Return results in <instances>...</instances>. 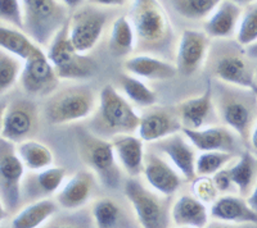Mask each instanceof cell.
Instances as JSON below:
<instances>
[{"label":"cell","mask_w":257,"mask_h":228,"mask_svg":"<svg viewBox=\"0 0 257 228\" xmlns=\"http://www.w3.org/2000/svg\"><path fill=\"white\" fill-rule=\"evenodd\" d=\"M17 152L20 158L24 162L25 167L34 172L52 167L53 162H54L52 150L47 145L39 142L34 138L18 144Z\"/></svg>","instance_id":"4dcf8cb0"},{"label":"cell","mask_w":257,"mask_h":228,"mask_svg":"<svg viewBox=\"0 0 257 228\" xmlns=\"http://www.w3.org/2000/svg\"><path fill=\"white\" fill-rule=\"evenodd\" d=\"M61 80H85L98 70L96 62L88 54H81L73 46L68 35V22L52 40L47 53Z\"/></svg>","instance_id":"ba28073f"},{"label":"cell","mask_w":257,"mask_h":228,"mask_svg":"<svg viewBox=\"0 0 257 228\" xmlns=\"http://www.w3.org/2000/svg\"><path fill=\"white\" fill-rule=\"evenodd\" d=\"M144 177L151 188L162 196H171L180 188L181 180L175 167H171L157 154L147 152L144 156Z\"/></svg>","instance_id":"44dd1931"},{"label":"cell","mask_w":257,"mask_h":228,"mask_svg":"<svg viewBox=\"0 0 257 228\" xmlns=\"http://www.w3.org/2000/svg\"><path fill=\"white\" fill-rule=\"evenodd\" d=\"M155 148L166 155L171 164L185 180L193 181L196 178V148L184 134L176 132L171 136L155 141Z\"/></svg>","instance_id":"ac0fdd59"},{"label":"cell","mask_w":257,"mask_h":228,"mask_svg":"<svg viewBox=\"0 0 257 228\" xmlns=\"http://www.w3.org/2000/svg\"><path fill=\"white\" fill-rule=\"evenodd\" d=\"M0 20L2 24L25 31L22 0H0Z\"/></svg>","instance_id":"74e56055"},{"label":"cell","mask_w":257,"mask_h":228,"mask_svg":"<svg viewBox=\"0 0 257 228\" xmlns=\"http://www.w3.org/2000/svg\"><path fill=\"white\" fill-rule=\"evenodd\" d=\"M220 3L221 0H170L174 10L189 20H205Z\"/></svg>","instance_id":"836d02e7"},{"label":"cell","mask_w":257,"mask_h":228,"mask_svg":"<svg viewBox=\"0 0 257 228\" xmlns=\"http://www.w3.org/2000/svg\"><path fill=\"white\" fill-rule=\"evenodd\" d=\"M243 6L233 0H221L212 13L206 18L203 31L211 38H231L237 36L242 18Z\"/></svg>","instance_id":"ffe728a7"},{"label":"cell","mask_w":257,"mask_h":228,"mask_svg":"<svg viewBox=\"0 0 257 228\" xmlns=\"http://www.w3.org/2000/svg\"><path fill=\"white\" fill-rule=\"evenodd\" d=\"M128 18L134 28L138 53L173 58L175 31L169 14L158 0H133Z\"/></svg>","instance_id":"6da1fadb"},{"label":"cell","mask_w":257,"mask_h":228,"mask_svg":"<svg viewBox=\"0 0 257 228\" xmlns=\"http://www.w3.org/2000/svg\"><path fill=\"white\" fill-rule=\"evenodd\" d=\"M239 155L226 152H202L197 156V176H213L222 168L228 167Z\"/></svg>","instance_id":"e575fe53"},{"label":"cell","mask_w":257,"mask_h":228,"mask_svg":"<svg viewBox=\"0 0 257 228\" xmlns=\"http://www.w3.org/2000/svg\"><path fill=\"white\" fill-rule=\"evenodd\" d=\"M94 90L86 85H73L53 92L44 106L50 124H67L93 116L98 106Z\"/></svg>","instance_id":"8992f818"},{"label":"cell","mask_w":257,"mask_h":228,"mask_svg":"<svg viewBox=\"0 0 257 228\" xmlns=\"http://www.w3.org/2000/svg\"><path fill=\"white\" fill-rule=\"evenodd\" d=\"M210 213L213 220L222 222L257 224V212L242 196L225 195L217 198L216 202L211 204Z\"/></svg>","instance_id":"603a6c76"},{"label":"cell","mask_w":257,"mask_h":228,"mask_svg":"<svg viewBox=\"0 0 257 228\" xmlns=\"http://www.w3.org/2000/svg\"><path fill=\"white\" fill-rule=\"evenodd\" d=\"M98 96V106L89 124L93 134L108 140L118 134H134L138 131L141 116L113 86H104Z\"/></svg>","instance_id":"277c9868"},{"label":"cell","mask_w":257,"mask_h":228,"mask_svg":"<svg viewBox=\"0 0 257 228\" xmlns=\"http://www.w3.org/2000/svg\"><path fill=\"white\" fill-rule=\"evenodd\" d=\"M171 220L178 227H205L208 222V210L205 202L196 196L181 195L171 206Z\"/></svg>","instance_id":"d4e9b609"},{"label":"cell","mask_w":257,"mask_h":228,"mask_svg":"<svg viewBox=\"0 0 257 228\" xmlns=\"http://www.w3.org/2000/svg\"><path fill=\"white\" fill-rule=\"evenodd\" d=\"M211 38L203 31L184 30L176 48V67L183 76H193L207 62Z\"/></svg>","instance_id":"5bb4252c"},{"label":"cell","mask_w":257,"mask_h":228,"mask_svg":"<svg viewBox=\"0 0 257 228\" xmlns=\"http://www.w3.org/2000/svg\"><path fill=\"white\" fill-rule=\"evenodd\" d=\"M247 54L245 46L231 38H220L211 44L207 70L215 80L230 85L251 88L257 92V63Z\"/></svg>","instance_id":"3957f363"},{"label":"cell","mask_w":257,"mask_h":228,"mask_svg":"<svg viewBox=\"0 0 257 228\" xmlns=\"http://www.w3.org/2000/svg\"><path fill=\"white\" fill-rule=\"evenodd\" d=\"M0 46L25 62L40 45L36 44L24 30L2 24H0Z\"/></svg>","instance_id":"f546056e"},{"label":"cell","mask_w":257,"mask_h":228,"mask_svg":"<svg viewBox=\"0 0 257 228\" xmlns=\"http://www.w3.org/2000/svg\"><path fill=\"white\" fill-rule=\"evenodd\" d=\"M212 96L220 122L237 132L243 142L249 144L257 122L256 91L215 80Z\"/></svg>","instance_id":"7a4b0ae2"},{"label":"cell","mask_w":257,"mask_h":228,"mask_svg":"<svg viewBox=\"0 0 257 228\" xmlns=\"http://www.w3.org/2000/svg\"><path fill=\"white\" fill-rule=\"evenodd\" d=\"M20 59L4 49L0 52V94L2 95L11 90L21 77L24 66L21 64Z\"/></svg>","instance_id":"d590c367"},{"label":"cell","mask_w":257,"mask_h":228,"mask_svg":"<svg viewBox=\"0 0 257 228\" xmlns=\"http://www.w3.org/2000/svg\"><path fill=\"white\" fill-rule=\"evenodd\" d=\"M120 84L127 99L138 106L148 108L157 104V96L141 80L128 74H121Z\"/></svg>","instance_id":"d6a6232c"},{"label":"cell","mask_w":257,"mask_h":228,"mask_svg":"<svg viewBox=\"0 0 257 228\" xmlns=\"http://www.w3.org/2000/svg\"><path fill=\"white\" fill-rule=\"evenodd\" d=\"M76 142L80 158L94 172L100 184L116 190L121 184V168L117 164L112 141L86 130H79Z\"/></svg>","instance_id":"5b68a950"},{"label":"cell","mask_w":257,"mask_h":228,"mask_svg":"<svg viewBox=\"0 0 257 228\" xmlns=\"http://www.w3.org/2000/svg\"><path fill=\"white\" fill-rule=\"evenodd\" d=\"M38 130L39 110L34 102L18 99L3 109L2 138L20 144L35 138Z\"/></svg>","instance_id":"7c38bea8"},{"label":"cell","mask_w":257,"mask_h":228,"mask_svg":"<svg viewBox=\"0 0 257 228\" xmlns=\"http://www.w3.org/2000/svg\"><path fill=\"white\" fill-rule=\"evenodd\" d=\"M125 195L142 227L162 228L169 226L171 216H169L164 199L144 188L135 177L126 181Z\"/></svg>","instance_id":"8fae6325"},{"label":"cell","mask_w":257,"mask_h":228,"mask_svg":"<svg viewBox=\"0 0 257 228\" xmlns=\"http://www.w3.org/2000/svg\"><path fill=\"white\" fill-rule=\"evenodd\" d=\"M25 164L12 141L0 138V198L3 218L15 213L22 202Z\"/></svg>","instance_id":"9c48e42d"},{"label":"cell","mask_w":257,"mask_h":228,"mask_svg":"<svg viewBox=\"0 0 257 228\" xmlns=\"http://www.w3.org/2000/svg\"><path fill=\"white\" fill-rule=\"evenodd\" d=\"M103 6L88 3L75 9L68 20V35L81 54H89L104 32L108 13Z\"/></svg>","instance_id":"30bf717a"},{"label":"cell","mask_w":257,"mask_h":228,"mask_svg":"<svg viewBox=\"0 0 257 228\" xmlns=\"http://www.w3.org/2000/svg\"><path fill=\"white\" fill-rule=\"evenodd\" d=\"M228 170L238 195L247 199L257 186V155L252 150H244L229 164Z\"/></svg>","instance_id":"484cf974"},{"label":"cell","mask_w":257,"mask_h":228,"mask_svg":"<svg viewBox=\"0 0 257 228\" xmlns=\"http://www.w3.org/2000/svg\"><path fill=\"white\" fill-rule=\"evenodd\" d=\"M249 146H251V150L257 155V122L256 126H254L253 131H252L251 138H249Z\"/></svg>","instance_id":"7bdbcfd3"},{"label":"cell","mask_w":257,"mask_h":228,"mask_svg":"<svg viewBox=\"0 0 257 228\" xmlns=\"http://www.w3.org/2000/svg\"><path fill=\"white\" fill-rule=\"evenodd\" d=\"M88 3L99 6H123L128 0H86Z\"/></svg>","instance_id":"60d3db41"},{"label":"cell","mask_w":257,"mask_h":228,"mask_svg":"<svg viewBox=\"0 0 257 228\" xmlns=\"http://www.w3.org/2000/svg\"><path fill=\"white\" fill-rule=\"evenodd\" d=\"M137 40L128 16H120L114 20L109 35L108 48L113 56H126L135 50Z\"/></svg>","instance_id":"f1b7e54d"},{"label":"cell","mask_w":257,"mask_h":228,"mask_svg":"<svg viewBox=\"0 0 257 228\" xmlns=\"http://www.w3.org/2000/svg\"><path fill=\"white\" fill-rule=\"evenodd\" d=\"M66 178V170L63 167H48L36 170L25 180V195L31 196V200H40L61 190L62 184Z\"/></svg>","instance_id":"4316f807"},{"label":"cell","mask_w":257,"mask_h":228,"mask_svg":"<svg viewBox=\"0 0 257 228\" xmlns=\"http://www.w3.org/2000/svg\"><path fill=\"white\" fill-rule=\"evenodd\" d=\"M247 202H248V204L251 205V208H253L254 210L257 212V186L254 188L253 192L251 194V196L247 198Z\"/></svg>","instance_id":"f6af8a7d"},{"label":"cell","mask_w":257,"mask_h":228,"mask_svg":"<svg viewBox=\"0 0 257 228\" xmlns=\"http://www.w3.org/2000/svg\"><path fill=\"white\" fill-rule=\"evenodd\" d=\"M235 38L243 46H248L257 40V2L243 6L239 28Z\"/></svg>","instance_id":"8d00e7d4"},{"label":"cell","mask_w":257,"mask_h":228,"mask_svg":"<svg viewBox=\"0 0 257 228\" xmlns=\"http://www.w3.org/2000/svg\"><path fill=\"white\" fill-rule=\"evenodd\" d=\"M123 68L128 74L143 77L152 81H165L171 80L179 74L178 67L170 62L149 54H139L126 59Z\"/></svg>","instance_id":"cb8c5ba5"},{"label":"cell","mask_w":257,"mask_h":228,"mask_svg":"<svg viewBox=\"0 0 257 228\" xmlns=\"http://www.w3.org/2000/svg\"><path fill=\"white\" fill-rule=\"evenodd\" d=\"M245 50H247V54H248L252 59L257 60V40L254 41L253 44L245 46Z\"/></svg>","instance_id":"ee69618b"},{"label":"cell","mask_w":257,"mask_h":228,"mask_svg":"<svg viewBox=\"0 0 257 228\" xmlns=\"http://www.w3.org/2000/svg\"><path fill=\"white\" fill-rule=\"evenodd\" d=\"M178 106L183 128L202 130L220 122L212 96V85L207 82V88L198 98L181 102Z\"/></svg>","instance_id":"e0dca14e"},{"label":"cell","mask_w":257,"mask_h":228,"mask_svg":"<svg viewBox=\"0 0 257 228\" xmlns=\"http://www.w3.org/2000/svg\"><path fill=\"white\" fill-rule=\"evenodd\" d=\"M21 84L27 94L34 96H50L59 85V76L41 46L25 60L21 74Z\"/></svg>","instance_id":"4fadbf2b"},{"label":"cell","mask_w":257,"mask_h":228,"mask_svg":"<svg viewBox=\"0 0 257 228\" xmlns=\"http://www.w3.org/2000/svg\"><path fill=\"white\" fill-rule=\"evenodd\" d=\"M192 192L205 204H213L220 194L211 176H197L193 180Z\"/></svg>","instance_id":"f35d334b"},{"label":"cell","mask_w":257,"mask_h":228,"mask_svg":"<svg viewBox=\"0 0 257 228\" xmlns=\"http://www.w3.org/2000/svg\"><path fill=\"white\" fill-rule=\"evenodd\" d=\"M25 32L40 46L50 45L70 20L68 8L61 0H22Z\"/></svg>","instance_id":"52a82bcc"},{"label":"cell","mask_w":257,"mask_h":228,"mask_svg":"<svg viewBox=\"0 0 257 228\" xmlns=\"http://www.w3.org/2000/svg\"><path fill=\"white\" fill-rule=\"evenodd\" d=\"M98 178L90 170H80L57 192V202L66 210H76L90 202Z\"/></svg>","instance_id":"d6986e66"},{"label":"cell","mask_w":257,"mask_h":228,"mask_svg":"<svg viewBox=\"0 0 257 228\" xmlns=\"http://www.w3.org/2000/svg\"><path fill=\"white\" fill-rule=\"evenodd\" d=\"M181 130L183 123L178 106H160L155 104L144 108L143 114L141 116L138 134L139 138L146 142H155L176 132H180Z\"/></svg>","instance_id":"9a60e30c"},{"label":"cell","mask_w":257,"mask_h":228,"mask_svg":"<svg viewBox=\"0 0 257 228\" xmlns=\"http://www.w3.org/2000/svg\"><path fill=\"white\" fill-rule=\"evenodd\" d=\"M181 132L199 152H226L240 155L243 150V140L237 132L224 126H210L202 130L183 128Z\"/></svg>","instance_id":"2e32d148"},{"label":"cell","mask_w":257,"mask_h":228,"mask_svg":"<svg viewBox=\"0 0 257 228\" xmlns=\"http://www.w3.org/2000/svg\"><path fill=\"white\" fill-rule=\"evenodd\" d=\"M233 2L234 3L239 4L240 6H248V4L254 3V2H257V0H233Z\"/></svg>","instance_id":"bcb514c9"},{"label":"cell","mask_w":257,"mask_h":228,"mask_svg":"<svg viewBox=\"0 0 257 228\" xmlns=\"http://www.w3.org/2000/svg\"><path fill=\"white\" fill-rule=\"evenodd\" d=\"M64 6H67L68 9H77L81 6H84V3L86 0H61Z\"/></svg>","instance_id":"b9f144b4"},{"label":"cell","mask_w":257,"mask_h":228,"mask_svg":"<svg viewBox=\"0 0 257 228\" xmlns=\"http://www.w3.org/2000/svg\"><path fill=\"white\" fill-rule=\"evenodd\" d=\"M212 180L215 182V184H216L219 192L226 194V195H235V194H238L237 188L233 184V180L230 177L228 167L222 168L219 172L215 173L212 176Z\"/></svg>","instance_id":"ab89813d"},{"label":"cell","mask_w":257,"mask_h":228,"mask_svg":"<svg viewBox=\"0 0 257 228\" xmlns=\"http://www.w3.org/2000/svg\"><path fill=\"white\" fill-rule=\"evenodd\" d=\"M93 220L96 227L113 228V227H130L125 220L120 204L109 198H100L95 200L91 208Z\"/></svg>","instance_id":"1f68e13d"},{"label":"cell","mask_w":257,"mask_h":228,"mask_svg":"<svg viewBox=\"0 0 257 228\" xmlns=\"http://www.w3.org/2000/svg\"><path fill=\"white\" fill-rule=\"evenodd\" d=\"M114 154L120 162L122 170L130 177H139L144 172L143 140L134 134H118L111 138Z\"/></svg>","instance_id":"7402d4cb"},{"label":"cell","mask_w":257,"mask_h":228,"mask_svg":"<svg viewBox=\"0 0 257 228\" xmlns=\"http://www.w3.org/2000/svg\"><path fill=\"white\" fill-rule=\"evenodd\" d=\"M256 85H257V70H256Z\"/></svg>","instance_id":"7dc6e473"},{"label":"cell","mask_w":257,"mask_h":228,"mask_svg":"<svg viewBox=\"0 0 257 228\" xmlns=\"http://www.w3.org/2000/svg\"><path fill=\"white\" fill-rule=\"evenodd\" d=\"M57 204L50 199L35 200L31 204L26 205L22 210H20L13 216L11 226L13 228L40 227L56 214Z\"/></svg>","instance_id":"83f0119b"}]
</instances>
